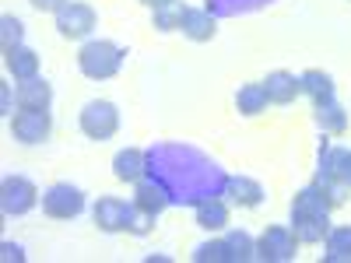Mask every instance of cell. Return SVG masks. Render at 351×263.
I'll return each instance as SVG.
<instances>
[{
    "label": "cell",
    "instance_id": "cell-20",
    "mask_svg": "<svg viewBox=\"0 0 351 263\" xmlns=\"http://www.w3.org/2000/svg\"><path fill=\"white\" fill-rule=\"evenodd\" d=\"M236 105H239L243 116H260V112H267L271 99H267V88H263V81L243 84L239 92H236Z\"/></svg>",
    "mask_w": 351,
    "mask_h": 263
},
{
    "label": "cell",
    "instance_id": "cell-2",
    "mask_svg": "<svg viewBox=\"0 0 351 263\" xmlns=\"http://www.w3.org/2000/svg\"><path fill=\"white\" fill-rule=\"evenodd\" d=\"M95 225L102 231H130V236H148L155 218L144 214L134 208V200H120V197H99L95 200V211H92Z\"/></svg>",
    "mask_w": 351,
    "mask_h": 263
},
{
    "label": "cell",
    "instance_id": "cell-24",
    "mask_svg": "<svg viewBox=\"0 0 351 263\" xmlns=\"http://www.w3.org/2000/svg\"><path fill=\"white\" fill-rule=\"evenodd\" d=\"M193 263H232V256H228V242H225V239L200 242V246L193 249Z\"/></svg>",
    "mask_w": 351,
    "mask_h": 263
},
{
    "label": "cell",
    "instance_id": "cell-25",
    "mask_svg": "<svg viewBox=\"0 0 351 263\" xmlns=\"http://www.w3.org/2000/svg\"><path fill=\"white\" fill-rule=\"evenodd\" d=\"M21 32H25V28H21V21L14 18V14H4V18H0V49H14V46H21Z\"/></svg>",
    "mask_w": 351,
    "mask_h": 263
},
{
    "label": "cell",
    "instance_id": "cell-10",
    "mask_svg": "<svg viewBox=\"0 0 351 263\" xmlns=\"http://www.w3.org/2000/svg\"><path fill=\"white\" fill-rule=\"evenodd\" d=\"M180 32L190 39V42H211L215 32H218V21L211 11L204 8H186L180 4Z\"/></svg>",
    "mask_w": 351,
    "mask_h": 263
},
{
    "label": "cell",
    "instance_id": "cell-21",
    "mask_svg": "<svg viewBox=\"0 0 351 263\" xmlns=\"http://www.w3.org/2000/svg\"><path fill=\"white\" fill-rule=\"evenodd\" d=\"M319 168L334 172L337 179L351 190V151L348 148H330V144H324V151H319Z\"/></svg>",
    "mask_w": 351,
    "mask_h": 263
},
{
    "label": "cell",
    "instance_id": "cell-8",
    "mask_svg": "<svg viewBox=\"0 0 351 263\" xmlns=\"http://www.w3.org/2000/svg\"><path fill=\"white\" fill-rule=\"evenodd\" d=\"M43 211L46 218L53 221H71L84 211V193L71 183H53L46 193H43Z\"/></svg>",
    "mask_w": 351,
    "mask_h": 263
},
{
    "label": "cell",
    "instance_id": "cell-14",
    "mask_svg": "<svg viewBox=\"0 0 351 263\" xmlns=\"http://www.w3.org/2000/svg\"><path fill=\"white\" fill-rule=\"evenodd\" d=\"M4 67L14 81H32V77H39V53L28 46H14L4 53Z\"/></svg>",
    "mask_w": 351,
    "mask_h": 263
},
{
    "label": "cell",
    "instance_id": "cell-22",
    "mask_svg": "<svg viewBox=\"0 0 351 263\" xmlns=\"http://www.w3.org/2000/svg\"><path fill=\"white\" fill-rule=\"evenodd\" d=\"M324 260L327 263H351V225L330 228V236L324 239Z\"/></svg>",
    "mask_w": 351,
    "mask_h": 263
},
{
    "label": "cell",
    "instance_id": "cell-27",
    "mask_svg": "<svg viewBox=\"0 0 351 263\" xmlns=\"http://www.w3.org/2000/svg\"><path fill=\"white\" fill-rule=\"evenodd\" d=\"M28 4H32L36 11H43V14H60L71 0H28Z\"/></svg>",
    "mask_w": 351,
    "mask_h": 263
},
{
    "label": "cell",
    "instance_id": "cell-13",
    "mask_svg": "<svg viewBox=\"0 0 351 263\" xmlns=\"http://www.w3.org/2000/svg\"><path fill=\"white\" fill-rule=\"evenodd\" d=\"M14 102H18V109H49V105H53V88H49L46 77L18 81Z\"/></svg>",
    "mask_w": 351,
    "mask_h": 263
},
{
    "label": "cell",
    "instance_id": "cell-28",
    "mask_svg": "<svg viewBox=\"0 0 351 263\" xmlns=\"http://www.w3.org/2000/svg\"><path fill=\"white\" fill-rule=\"evenodd\" d=\"M141 4H144V8H152V11H158V8H172L176 0H141Z\"/></svg>",
    "mask_w": 351,
    "mask_h": 263
},
{
    "label": "cell",
    "instance_id": "cell-1",
    "mask_svg": "<svg viewBox=\"0 0 351 263\" xmlns=\"http://www.w3.org/2000/svg\"><path fill=\"white\" fill-rule=\"evenodd\" d=\"M291 231L299 236L302 246H319L330 236V203L313 183L302 186L291 200Z\"/></svg>",
    "mask_w": 351,
    "mask_h": 263
},
{
    "label": "cell",
    "instance_id": "cell-19",
    "mask_svg": "<svg viewBox=\"0 0 351 263\" xmlns=\"http://www.w3.org/2000/svg\"><path fill=\"white\" fill-rule=\"evenodd\" d=\"M313 116H316V127L324 130V134H330V137H341L348 130V112H344V105H337V99L316 105Z\"/></svg>",
    "mask_w": 351,
    "mask_h": 263
},
{
    "label": "cell",
    "instance_id": "cell-7",
    "mask_svg": "<svg viewBox=\"0 0 351 263\" xmlns=\"http://www.w3.org/2000/svg\"><path fill=\"white\" fill-rule=\"evenodd\" d=\"M53 134V116L49 109H18L11 116V137L18 144H28V148H36V144H46Z\"/></svg>",
    "mask_w": 351,
    "mask_h": 263
},
{
    "label": "cell",
    "instance_id": "cell-5",
    "mask_svg": "<svg viewBox=\"0 0 351 263\" xmlns=\"http://www.w3.org/2000/svg\"><path fill=\"white\" fill-rule=\"evenodd\" d=\"M39 200H43V193L36 190L32 179H25V175H4V183H0V211H4V218L28 214Z\"/></svg>",
    "mask_w": 351,
    "mask_h": 263
},
{
    "label": "cell",
    "instance_id": "cell-9",
    "mask_svg": "<svg viewBox=\"0 0 351 263\" xmlns=\"http://www.w3.org/2000/svg\"><path fill=\"white\" fill-rule=\"evenodd\" d=\"M56 28H60L64 39H92V32L99 28V14H95L92 4L71 0V4L56 14Z\"/></svg>",
    "mask_w": 351,
    "mask_h": 263
},
{
    "label": "cell",
    "instance_id": "cell-17",
    "mask_svg": "<svg viewBox=\"0 0 351 263\" xmlns=\"http://www.w3.org/2000/svg\"><path fill=\"white\" fill-rule=\"evenodd\" d=\"M299 81H302V95L313 102V109L334 99V77H330L327 71H316V67H313V71H302Z\"/></svg>",
    "mask_w": 351,
    "mask_h": 263
},
{
    "label": "cell",
    "instance_id": "cell-18",
    "mask_svg": "<svg viewBox=\"0 0 351 263\" xmlns=\"http://www.w3.org/2000/svg\"><path fill=\"white\" fill-rule=\"evenodd\" d=\"M197 225L204 231H225L228 228V203L218 197H208L197 203Z\"/></svg>",
    "mask_w": 351,
    "mask_h": 263
},
{
    "label": "cell",
    "instance_id": "cell-6",
    "mask_svg": "<svg viewBox=\"0 0 351 263\" xmlns=\"http://www.w3.org/2000/svg\"><path fill=\"white\" fill-rule=\"evenodd\" d=\"M299 236L291 231V225H267L263 236L256 239V260L263 263H285V260H295L299 249Z\"/></svg>",
    "mask_w": 351,
    "mask_h": 263
},
{
    "label": "cell",
    "instance_id": "cell-29",
    "mask_svg": "<svg viewBox=\"0 0 351 263\" xmlns=\"http://www.w3.org/2000/svg\"><path fill=\"white\" fill-rule=\"evenodd\" d=\"M4 260H21V249L11 246V242H4Z\"/></svg>",
    "mask_w": 351,
    "mask_h": 263
},
{
    "label": "cell",
    "instance_id": "cell-4",
    "mask_svg": "<svg viewBox=\"0 0 351 263\" xmlns=\"http://www.w3.org/2000/svg\"><path fill=\"white\" fill-rule=\"evenodd\" d=\"M77 123H81V134L88 140H109V137H116V130H120V109H116L112 102H106V99H95V102H88L81 109Z\"/></svg>",
    "mask_w": 351,
    "mask_h": 263
},
{
    "label": "cell",
    "instance_id": "cell-26",
    "mask_svg": "<svg viewBox=\"0 0 351 263\" xmlns=\"http://www.w3.org/2000/svg\"><path fill=\"white\" fill-rule=\"evenodd\" d=\"M152 28H158V32H180V4L152 11Z\"/></svg>",
    "mask_w": 351,
    "mask_h": 263
},
{
    "label": "cell",
    "instance_id": "cell-23",
    "mask_svg": "<svg viewBox=\"0 0 351 263\" xmlns=\"http://www.w3.org/2000/svg\"><path fill=\"white\" fill-rule=\"evenodd\" d=\"M225 242H228L232 263H250V260H256V239H250V231L232 228V231H225Z\"/></svg>",
    "mask_w": 351,
    "mask_h": 263
},
{
    "label": "cell",
    "instance_id": "cell-16",
    "mask_svg": "<svg viewBox=\"0 0 351 263\" xmlns=\"http://www.w3.org/2000/svg\"><path fill=\"white\" fill-rule=\"evenodd\" d=\"M134 186H137V190H134V208H137V211L158 218V214L169 208V193H165V186L148 183V179H141V183H134Z\"/></svg>",
    "mask_w": 351,
    "mask_h": 263
},
{
    "label": "cell",
    "instance_id": "cell-3",
    "mask_svg": "<svg viewBox=\"0 0 351 263\" xmlns=\"http://www.w3.org/2000/svg\"><path fill=\"white\" fill-rule=\"evenodd\" d=\"M127 60V49L116 46L112 39H84V46L77 49V71L88 81H109L120 74Z\"/></svg>",
    "mask_w": 351,
    "mask_h": 263
},
{
    "label": "cell",
    "instance_id": "cell-11",
    "mask_svg": "<svg viewBox=\"0 0 351 263\" xmlns=\"http://www.w3.org/2000/svg\"><path fill=\"white\" fill-rule=\"evenodd\" d=\"M263 88H267V99L274 105H291L302 95V81L291 71H271L267 77H263Z\"/></svg>",
    "mask_w": 351,
    "mask_h": 263
},
{
    "label": "cell",
    "instance_id": "cell-15",
    "mask_svg": "<svg viewBox=\"0 0 351 263\" xmlns=\"http://www.w3.org/2000/svg\"><path fill=\"white\" fill-rule=\"evenodd\" d=\"M144 151L141 148H120L112 158V175L120 183H141L144 179Z\"/></svg>",
    "mask_w": 351,
    "mask_h": 263
},
{
    "label": "cell",
    "instance_id": "cell-12",
    "mask_svg": "<svg viewBox=\"0 0 351 263\" xmlns=\"http://www.w3.org/2000/svg\"><path fill=\"white\" fill-rule=\"evenodd\" d=\"M225 197L228 203H236V208H260L263 203V186L250 175H228L225 179Z\"/></svg>",
    "mask_w": 351,
    "mask_h": 263
}]
</instances>
